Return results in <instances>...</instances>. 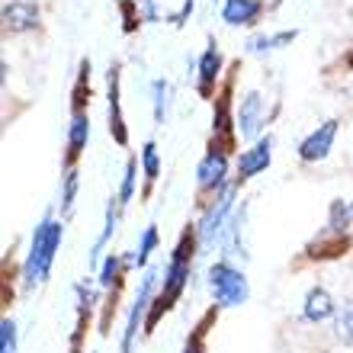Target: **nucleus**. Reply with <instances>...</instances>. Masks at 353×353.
Returning a JSON list of instances; mask_svg holds the SVG:
<instances>
[{"mask_svg": "<svg viewBox=\"0 0 353 353\" xmlns=\"http://www.w3.org/2000/svg\"><path fill=\"white\" fill-rule=\"evenodd\" d=\"M61 234H65V228H61V222H55L52 215H46L42 225L36 228L32 244H29L26 267H23V279H26L29 289L39 286V283L48 276V270H52V263H55L58 248H61Z\"/></svg>", "mask_w": 353, "mask_h": 353, "instance_id": "f257e3e1", "label": "nucleus"}, {"mask_svg": "<svg viewBox=\"0 0 353 353\" xmlns=\"http://www.w3.org/2000/svg\"><path fill=\"white\" fill-rule=\"evenodd\" d=\"M209 286H212V296L222 308H234L248 299V279H244L241 270H234L228 261L212 263V270H209Z\"/></svg>", "mask_w": 353, "mask_h": 353, "instance_id": "f03ea898", "label": "nucleus"}, {"mask_svg": "<svg viewBox=\"0 0 353 353\" xmlns=\"http://www.w3.org/2000/svg\"><path fill=\"white\" fill-rule=\"evenodd\" d=\"M232 199H234V186H222L219 199H215V203L205 209L203 219H199V228H196V232H199V244H203V248L222 241L225 225L232 219Z\"/></svg>", "mask_w": 353, "mask_h": 353, "instance_id": "7ed1b4c3", "label": "nucleus"}, {"mask_svg": "<svg viewBox=\"0 0 353 353\" xmlns=\"http://www.w3.org/2000/svg\"><path fill=\"white\" fill-rule=\"evenodd\" d=\"M186 279H190V254H186V241H183L180 248H176L174 261H170V267H168L164 292H161V299H158V312H161V308H170V305H174V299L180 296V292H183ZM158 312L151 315V325L158 321Z\"/></svg>", "mask_w": 353, "mask_h": 353, "instance_id": "20e7f679", "label": "nucleus"}, {"mask_svg": "<svg viewBox=\"0 0 353 353\" xmlns=\"http://www.w3.org/2000/svg\"><path fill=\"white\" fill-rule=\"evenodd\" d=\"M154 279H158L154 270H148L145 279H141V289H139V296H135V302H132L129 321H125V334H122V353H132V344H135V334H139V325H141V315L148 312L151 292H154Z\"/></svg>", "mask_w": 353, "mask_h": 353, "instance_id": "39448f33", "label": "nucleus"}, {"mask_svg": "<svg viewBox=\"0 0 353 353\" xmlns=\"http://www.w3.org/2000/svg\"><path fill=\"white\" fill-rule=\"evenodd\" d=\"M263 122H267V100L261 93H248L241 100V110H238V132L244 139H254L263 129Z\"/></svg>", "mask_w": 353, "mask_h": 353, "instance_id": "423d86ee", "label": "nucleus"}, {"mask_svg": "<svg viewBox=\"0 0 353 353\" xmlns=\"http://www.w3.org/2000/svg\"><path fill=\"white\" fill-rule=\"evenodd\" d=\"M337 139V119H327L325 125H318L302 145H299V158L302 161H325L331 145Z\"/></svg>", "mask_w": 353, "mask_h": 353, "instance_id": "0eeeda50", "label": "nucleus"}, {"mask_svg": "<svg viewBox=\"0 0 353 353\" xmlns=\"http://www.w3.org/2000/svg\"><path fill=\"white\" fill-rule=\"evenodd\" d=\"M270 161H273V141L261 139L257 145H251V148L241 154V161H238V176H241V180H251V176H257L261 170L270 168Z\"/></svg>", "mask_w": 353, "mask_h": 353, "instance_id": "6e6552de", "label": "nucleus"}, {"mask_svg": "<svg viewBox=\"0 0 353 353\" xmlns=\"http://www.w3.org/2000/svg\"><path fill=\"white\" fill-rule=\"evenodd\" d=\"M3 23H7L10 32L36 29V23H39L36 3H29V0H13V3H7V7H3Z\"/></svg>", "mask_w": 353, "mask_h": 353, "instance_id": "1a4fd4ad", "label": "nucleus"}, {"mask_svg": "<svg viewBox=\"0 0 353 353\" xmlns=\"http://www.w3.org/2000/svg\"><path fill=\"white\" fill-rule=\"evenodd\" d=\"M225 168H228V161H225L222 151H209V154H205V158L199 161V168H196L199 186H203V190L222 186V183H225Z\"/></svg>", "mask_w": 353, "mask_h": 353, "instance_id": "9d476101", "label": "nucleus"}, {"mask_svg": "<svg viewBox=\"0 0 353 353\" xmlns=\"http://www.w3.org/2000/svg\"><path fill=\"white\" fill-rule=\"evenodd\" d=\"M261 17V0H225L222 19L228 26H248Z\"/></svg>", "mask_w": 353, "mask_h": 353, "instance_id": "9b49d317", "label": "nucleus"}, {"mask_svg": "<svg viewBox=\"0 0 353 353\" xmlns=\"http://www.w3.org/2000/svg\"><path fill=\"white\" fill-rule=\"evenodd\" d=\"M110 132L119 145L129 141L125 122H122V112H119V68H110Z\"/></svg>", "mask_w": 353, "mask_h": 353, "instance_id": "f8f14e48", "label": "nucleus"}, {"mask_svg": "<svg viewBox=\"0 0 353 353\" xmlns=\"http://www.w3.org/2000/svg\"><path fill=\"white\" fill-rule=\"evenodd\" d=\"M305 318L308 321H325V318H331L337 312L334 308V299H331V292L327 289H321V286H315V289H308V296H305Z\"/></svg>", "mask_w": 353, "mask_h": 353, "instance_id": "ddd939ff", "label": "nucleus"}, {"mask_svg": "<svg viewBox=\"0 0 353 353\" xmlns=\"http://www.w3.org/2000/svg\"><path fill=\"white\" fill-rule=\"evenodd\" d=\"M87 139H90V119H87L84 110H77L71 116V129H68V161H74L84 151Z\"/></svg>", "mask_w": 353, "mask_h": 353, "instance_id": "4468645a", "label": "nucleus"}, {"mask_svg": "<svg viewBox=\"0 0 353 353\" xmlns=\"http://www.w3.org/2000/svg\"><path fill=\"white\" fill-rule=\"evenodd\" d=\"M219 65H222V55H219V48L209 46L199 58V93H209L215 84V74H219Z\"/></svg>", "mask_w": 353, "mask_h": 353, "instance_id": "2eb2a0df", "label": "nucleus"}, {"mask_svg": "<svg viewBox=\"0 0 353 353\" xmlns=\"http://www.w3.org/2000/svg\"><path fill=\"white\" fill-rule=\"evenodd\" d=\"M296 39V29H289V32H276V36H254L251 42H248V48L251 52H273V48H279V46H289Z\"/></svg>", "mask_w": 353, "mask_h": 353, "instance_id": "dca6fc26", "label": "nucleus"}, {"mask_svg": "<svg viewBox=\"0 0 353 353\" xmlns=\"http://www.w3.org/2000/svg\"><path fill=\"white\" fill-rule=\"evenodd\" d=\"M151 93H154V122H164L168 119V112H170V84L168 81H154V84H151Z\"/></svg>", "mask_w": 353, "mask_h": 353, "instance_id": "f3484780", "label": "nucleus"}, {"mask_svg": "<svg viewBox=\"0 0 353 353\" xmlns=\"http://www.w3.org/2000/svg\"><path fill=\"white\" fill-rule=\"evenodd\" d=\"M119 209L122 205L116 203V205H110L106 209V225H103V232H100V238H97V244H93V251H90V263H97V257H100V251L106 248V241L112 238V232H116V219H119Z\"/></svg>", "mask_w": 353, "mask_h": 353, "instance_id": "a211bd4d", "label": "nucleus"}, {"mask_svg": "<svg viewBox=\"0 0 353 353\" xmlns=\"http://www.w3.org/2000/svg\"><path fill=\"white\" fill-rule=\"evenodd\" d=\"M350 222H353V203H344V199L331 203V228H334V232H344Z\"/></svg>", "mask_w": 353, "mask_h": 353, "instance_id": "6ab92c4d", "label": "nucleus"}, {"mask_svg": "<svg viewBox=\"0 0 353 353\" xmlns=\"http://www.w3.org/2000/svg\"><path fill=\"white\" fill-rule=\"evenodd\" d=\"M141 161H145V180L154 183L161 174V158H158V148H154V141H145V148H141Z\"/></svg>", "mask_w": 353, "mask_h": 353, "instance_id": "aec40b11", "label": "nucleus"}, {"mask_svg": "<svg viewBox=\"0 0 353 353\" xmlns=\"http://www.w3.org/2000/svg\"><path fill=\"white\" fill-rule=\"evenodd\" d=\"M154 248H158V228H154V225H148V228H145V234H141L139 254H135L129 263H139V267H141V263L151 257V251H154Z\"/></svg>", "mask_w": 353, "mask_h": 353, "instance_id": "412c9836", "label": "nucleus"}, {"mask_svg": "<svg viewBox=\"0 0 353 353\" xmlns=\"http://www.w3.org/2000/svg\"><path fill=\"white\" fill-rule=\"evenodd\" d=\"M334 331H337V341L344 344H353V305H347L334 321Z\"/></svg>", "mask_w": 353, "mask_h": 353, "instance_id": "4be33fe9", "label": "nucleus"}, {"mask_svg": "<svg viewBox=\"0 0 353 353\" xmlns=\"http://www.w3.org/2000/svg\"><path fill=\"white\" fill-rule=\"evenodd\" d=\"M135 170H139V164H135V158L125 164V176H122V190H119V205H129L132 193H135Z\"/></svg>", "mask_w": 353, "mask_h": 353, "instance_id": "5701e85b", "label": "nucleus"}, {"mask_svg": "<svg viewBox=\"0 0 353 353\" xmlns=\"http://www.w3.org/2000/svg\"><path fill=\"white\" fill-rule=\"evenodd\" d=\"M0 353H17V325L10 318L0 325Z\"/></svg>", "mask_w": 353, "mask_h": 353, "instance_id": "b1692460", "label": "nucleus"}, {"mask_svg": "<svg viewBox=\"0 0 353 353\" xmlns=\"http://www.w3.org/2000/svg\"><path fill=\"white\" fill-rule=\"evenodd\" d=\"M116 273H119V257H116V254H110V257L103 261L97 283H100V286H112V279H116Z\"/></svg>", "mask_w": 353, "mask_h": 353, "instance_id": "393cba45", "label": "nucleus"}, {"mask_svg": "<svg viewBox=\"0 0 353 353\" xmlns=\"http://www.w3.org/2000/svg\"><path fill=\"white\" fill-rule=\"evenodd\" d=\"M74 193H77V174L71 170V174L65 176V193H61V205H65V209L74 205Z\"/></svg>", "mask_w": 353, "mask_h": 353, "instance_id": "a878e982", "label": "nucleus"}]
</instances>
